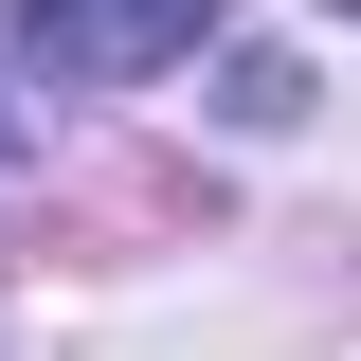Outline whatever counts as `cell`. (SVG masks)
I'll list each match as a JSON object with an SVG mask.
<instances>
[{"label":"cell","mask_w":361,"mask_h":361,"mask_svg":"<svg viewBox=\"0 0 361 361\" xmlns=\"http://www.w3.org/2000/svg\"><path fill=\"white\" fill-rule=\"evenodd\" d=\"M199 37H217V0H18V73H54V90H127Z\"/></svg>","instance_id":"6da1fadb"}]
</instances>
